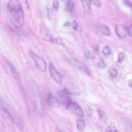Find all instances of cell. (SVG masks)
<instances>
[{
    "mask_svg": "<svg viewBox=\"0 0 132 132\" xmlns=\"http://www.w3.org/2000/svg\"><path fill=\"white\" fill-rule=\"evenodd\" d=\"M7 9L9 19L12 24L17 28L22 27L24 23V17L19 2L16 0L10 1Z\"/></svg>",
    "mask_w": 132,
    "mask_h": 132,
    "instance_id": "1",
    "label": "cell"
},
{
    "mask_svg": "<svg viewBox=\"0 0 132 132\" xmlns=\"http://www.w3.org/2000/svg\"><path fill=\"white\" fill-rule=\"evenodd\" d=\"M0 110L2 117L8 127L12 131L14 130V122L13 117V114L4 105L0 99Z\"/></svg>",
    "mask_w": 132,
    "mask_h": 132,
    "instance_id": "2",
    "label": "cell"
},
{
    "mask_svg": "<svg viewBox=\"0 0 132 132\" xmlns=\"http://www.w3.org/2000/svg\"><path fill=\"white\" fill-rule=\"evenodd\" d=\"M28 52L38 69L42 72H45L47 69V64L44 60L31 50H29Z\"/></svg>",
    "mask_w": 132,
    "mask_h": 132,
    "instance_id": "3",
    "label": "cell"
},
{
    "mask_svg": "<svg viewBox=\"0 0 132 132\" xmlns=\"http://www.w3.org/2000/svg\"><path fill=\"white\" fill-rule=\"evenodd\" d=\"M70 94L68 90L65 88L60 90L58 93V96L61 102L66 108L72 101L69 96Z\"/></svg>",
    "mask_w": 132,
    "mask_h": 132,
    "instance_id": "4",
    "label": "cell"
},
{
    "mask_svg": "<svg viewBox=\"0 0 132 132\" xmlns=\"http://www.w3.org/2000/svg\"><path fill=\"white\" fill-rule=\"evenodd\" d=\"M49 67L50 74L51 77L57 83L59 84H61L62 80V75L54 67L52 63L50 64Z\"/></svg>",
    "mask_w": 132,
    "mask_h": 132,
    "instance_id": "5",
    "label": "cell"
},
{
    "mask_svg": "<svg viewBox=\"0 0 132 132\" xmlns=\"http://www.w3.org/2000/svg\"><path fill=\"white\" fill-rule=\"evenodd\" d=\"M66 108L78 116L82 117L84 116L83 111L80 106L76 103L72 101Z\"/></svg>",
    "mask_w": 132,
    "mask_h": 132,
    "instance_id": "6",
    "label": "cell"
},
{
    "mask_svg": "<svg viewBox=\"0 0 132 132\" xmlns=\"http://www.w3.org/2000/svg\"><path fill=\"white\" fill-rule=\"evenodd\" d=\"M40 33L41 37L44 40L52 42L53 38L51 33L42 24L40 25Z\"/></svg>",
    "mask_w": 132,
    "mask_h": 132,
    "instance_id": "7",
    "label": "cell"
},
{
    "mask_svg": "<svg viewBox=\"0 0 132 132\" xmlns=\"http://www.w3.org/2000/svg\"><path fill=\"white\" fill-rule=\"evenodd\" d=\"M12 115L14 123L17 128L20 131L23 132L24 130V125L20 116L16 112H13Z\"/></svg>",
    "mask_w": 132,
    "mask_h": 132,
    "instance_id": "8",
    "label": "cell"
},
{
    "mask_svg": "<svg viewBox=\"0 0 132 132\" xmlns=\"http://www.w3.org/2000/svg\"><path fill=\"white\" fill-rule=\"evenodd\" d=\"M47 102L48 105L51 107H57L61 104L60 101L54 97L50 92L47 95Z\"/></svg>",
    "mask_w": 132,
    "mask_h": 132,
    "instance_id": "9",
    "label": "cell"
},
{
    "mask_svg": "<svg viewBox=\"0 0 132 132\" xmlns=\"http://www.w3.org/2000/svg\"><path fill=\"white\" fill-rule=\"evenodd\" d=\"M5 61L7 68L10 71L13 77L16 79H19L20 75L15 66L8 60L5 59Z\"/></svg>",
    "mask_w": 132,
    "mask_h": 132,
    "instance_id": "10",
    "label": "cell"
},
{
    "mask_svg": "<svg viewBox=\"0 0 132 132\" xmlns=\"http://www.w3.org/2000/svg\"><path fill=\"white\" fill-rule=\"evenodd\" d=\"M117 34L120 38H123L125 37L127 34V31L126 27L122 24H118L116 27Z\"/></svg>",
    "mask_w": 132,
    "mask_h": 132,
    "instance_id": "11",
    "label": "cell"
},
{
    "mask_svg": "<svg viewBox=\"0 0 132 132\" xmlns=\"http://www.w3.org/2000/svg\"><path fill=\"white\" fill-rule=\"evenodd\" d=\"M100 32L102 35L107 36H111L112 34L109 27L106 25H101L98 28Z\"/></svg>",
    "mask_w": 132,
    "mask_h": 132,
    "instance_id": "12",
    "label": "cell"
},
{
    "mask_svg": "<svg viewBox=\"0 0 132 132\" xmlns=\"http://www.w3.org/2000/svg\"><path fill=\"white\" fill-rule=\"evenodd\" d=\"M76 127L77 129L79 132H83L85 127V122L81 119L79 118L76 121Z\"/></svg>",
    "mask_w": 132,
    "mask_h": 132,
    "instance_id": "13",
    "label": "cell"
},
{
    "mask_svg": "<svg viewBox=\"0 0 132 132\" xmlns=\"http://www.w3.org/2000/svg\"><path fill=\"white\" fill-rule=\"evenodd\" d=\"M84 109L86 115L89 118H91L93 114V110L92 108L89 106L86 105L84 106Z\"/></svg>",
    "mask_w": 132,
    "mask_h": 132,
    "instance_id": "14",
    "label": "cell"
},
{
    "mask_svg": "<svg viewBox=\"0 0 132 132\" xmlns=\"http://www.w3.org/2000/svg\"><path fill=\"white\" fill-rule=\"evenodd\" d=\"M97 111L101 120L104 122H106L107 119L104 112L99 108L97 109Z\"/></svg>",
    "mask_w": 132,
    "mask_h": 132,
    "instance_id": "15",
    "label": "cell"
},
{
    "mask_svg": "<svg viewBox=\"0 0 132 132\" xmlns=\"http://www.w3.org/2000/svg\"><path fill=\"white\" fill-rule=\"evenodd\" d=\"M106 132H119L115 126L113 125L108 126L106 129Z\"/></svg>",
    "mask_w": 132,
    "mask_h": 132,
    "instance_id": "16",
    "label": "cell"
},
{
    "mask_svg": "<svg viewBox=\"0 0 132 132\" xmlns=\"http://www.w3.org/2000/svg\"><path fill=\"white\" fill-rule=\"evenodd\" d=\"M81 1L85 9L87 10L90 9L91 1L83 0Z\"/></svg>",
    "mask_w": 132,
    "mask_h": 132,
    "instance_id": "17",
    "label": "cell"
},
{
    "mask_svg": "<svg viewBox=\"0 0 132 132\" xmlns=\"http://www.w3.org/2000/svg\"><path fill=\"white\" fill-rule=\"evenodd\" d=\"M79 67L80 69L85 72L88 75H90V71L85 65L82 64Z\"/></svg>",
    "mask_w": 132,
    "mask_h": 132,
    "instance_id": "18",
    "label": "cell"
},
{
    "mask_svg": "<svg viewBox=\"0 0 132 132\" xmlns=\"http://www.w3.org/2000/svg\"><path fill=\"white\" fill-rule=\"evenodd\" d=\"M102 52L104 55H108L111 53V51L109 47L107 46H106L104 47Z\"/></svg>",
    "mask_w": 132,
    "mask_h": 132,
    "instance_id": "19",
    "label": "cell"
},
{
    "mask_svg": "<svg viewBox=\"0 0 132 132\" xmlns=\"http://www.w3.org/2000/svg\"><path fill=\"white\" fill-rule=\"evenodd\" d=\"M97 66L101 68H104L106 67V64L102 58H100L97 63Z\"/></svg>",
    "mask_w": 132,
    "mask_h": 132,
    "instance_id": "20",
    "label": "cell"
},
{
    "mask_svg": "<svg viewBox=\"0 0 132 132\" xmlns=\"http://www.w3.org/2000/svg\"><path fill=\"white\" fill-rule=\"evenodd\" d=\"M51 42L56 43L62 45H63L64 44L62 39L59 38H57L54 39H53Z\"/></svg>",
    "mask_w": 132,
    "mask_h": 132,
    "instance_id": "21",
    "label": "cell"
},
{
    "mask_svg": "<svg viewBox=\"0 0 132 132\" xmlns=\"http://www.w3.org/2000/svg\"><path fill=\"white\" fill-rule=\"evenodd\" d=\"M67 6L68 10L69 11H71L73 9V4L71 1H68L67 2Z\"/></svg>",
    "mask_w": 132,
    "mask_h": 132,
    "instance_id": "22",
    "label": "cell"
},
{
    "mask_svg": "<svg viewBox=\"0 0 132 132\" xmlns=\"http://www.w3.org/2000/svg\"><path fill=\"white\" fill-rule=\"evenodd\" d=\"M125 57V55L123 52H121L119 54L118 59V63H121Z\"/></svg>",
    "mask_w": 132,
    "mask_h": 132,
    "instance_id": "23",
    "label": "cell"
},
{
    "mask_svg": "<svg viewBox=\"0 0 132 132\" xmlns=\"http://www.w3.org/2000/svg\"><path fill=\"white\" fill-rule=\"evenodd\" d=\"M117 72L115 68L112 69L111 71V75L112 77L114 78H116L117 76Z\"/></svg>",
    "mask_w": 132,
    "mask_h": 132,
    "instance_id": "24",
    "label": "cell"
},
{
    "mask_svg": "<svg viewBox=\"0 0 132 132\" xmlns=\"http://www.w3.org/2000/svg\"><path fill=\"white\" fill-rule=\"evenodd\" d=\"M91 2L98 7H101L102 6L101 3L99 1H91Z\"/></svg>",
    "mask_w": 132,
    "mask_h": 132,
    "instance_id": "25",
    "label": "cell"
},
{
    "mask_svg": "<svg viewBox=\"0 0 132 132\" xmlns=\"http://www.w3.org/2000/svg\"><path fill=\"white\" fill-rule=\"evenodd\" d=\"M85 55L87 58H89L90 56V53L89 50L88 49H86L85 51Z\"/></svg>",
    "mask_w": 132,
    "mask_h": 132,
    "instance_id": "26",
    "label": "cell"
},
{
    "mask_svg": "<svg viewBox=\"0 0 132 132\" xmlns=\"http://www.w3.org/2000/svg\"><path fill=\"white\" fill-rule=\"evenodd\" d=\"M72 26L74 29L77 30L78 28V24L76 21L74 20L72 23Z\"/></svg>",
    "mask_w": 132,
    "mask_h": 132,
    "instance_id": "27",
    "label": "cell"
},
{
    "mask_svg": "<svg viewBox=\"0 0 132 132\" xmlns=\"http://www.w3.org/2000/svg\"><path fill=\"white\" fill-rule=\"evenodd\" d=\"M132 25L131 24L129 26L128 29V32L129 35L131 37L132 36Z\"/></svg>",
    "mask_w": 132,
    "mask_h": 132,
    "instance_id": "28",
    "label": "cell"
},
{
    "mask_svg": "<svg viewBox=\"0 0 132 132\" xmlns=\"http://www.w3.org/2000/svg\"><path fill=\"white\" fill-rule=\"evenodd\" d=\"M124 1L126 5L130 7H131L132 4L131 1L128 0H125Z\"/></svg>",
    "mask_w": 132,
    "mask_h": 132,
    "instance_id": "29",
    "label": "cell"
},
{
    "mask_svg": "<svg viewBox=\"0 0 132 132\" xmlns=\"http://www.w3.org/2000/svg\"><path fill=\"white\" fill-rule=\"evenodd\" d=\"M54 7L56 9L58 7L59 2L57 0L55 1L54 2Z\"/></svg>",
    "mask_w": 132,
    "mask_h": 132,
    "instance_id": "30",
    "label": "cell"
},
{
    "mask_svg": "<svg viewBox=\"0 0 132 132\" xmlns=\"http://www.w3.org/2000/svg\"><path fill=\"white\" fill-rule=\"evenodd\" d=\"M128 84L131 87L132 86V80L131 79H130L128 80Z\"/></svg>",
    "mask_w": 132,
    "mask_h": 132,
    "instance_id": "31",
    "label": "cell"
},
{
    "mask_svg": "<svg viewBox=\"0 0 132 132\" xmlns=\"http://www.w3.org/2000/svg\"><path fill=\"white\" fill-rule=\"evenodd\" d=\"M70 23L69 22H67L65 23V26H69L70 25Z\"/></svg>",
    "mask_w": 132,
    "mask_h": 132,
    "instance_id": "32",
    "label": "cell"
},
{
    "mask_svg": "<svg viewBox=\"0 0 132 132\" xmlns=\"http://www.w3.org/2000/svg\"><path fill=\"white\" fill-rule=\"evenodd\" d=\"M59 132H63L62 131H60Z\"/></svg>",
    "mask_w": 132,
    "mask_h": 132,
    "instance_id": "33",
    "label": "cell"
}]
</instances>
